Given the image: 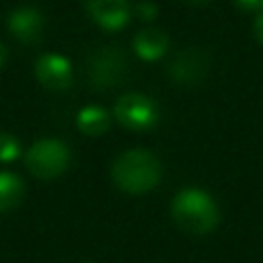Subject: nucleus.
<instances>
[{"label":"nucleus","mask_w":263,"mask_h":263,"mask_svg":"<svg viewBox=\"0 0 263 263\" xmlns=\"http://www.w3.org/2000/svg\"><path fill=\"white\" fill-rule=\"evenodd\" d=\"M162 177L160 160L142 148L121 152L111 164V181L125 193L140 195L152 191Z\"/></svg>","instance_id":"nucleus-1"},{"label":"nucleus","mask_w":263,"mask_h":263,"mask_svg":"<svg viewBox=\"0 0 263 263\" xmlns=\"http://www.w3.org/2000/svg\"><path fill=\"white\" fill-rule=\"evenodd\" d=\"M175 224L189 234H208L220 222V210L210 193L197 187L181 189L171 201Z\"/></svg>","instance_id":"nucleus-2"},{"label":"nucleus","mask_w":263,"mask_h":263,"mask_svg":"<svg viewBox=\"0 0 263 263\" xmlns=\"http://www.w3.org/2000/svg\"><path fill=\"white\" fill-rule=\"evenodd\" d=\"M86 72L95 90H109L119 86L127 76V55L119 45L97 47L88 55Z\"/></svg>","instance_id":"nucleus-3"},{"label":"nucleus","mask_w":263,"mask_h":263,"mask_svg":"<svg viewBox=\"0 0 263 263\" xmlns=\"http://www.w3.org/2000/svg\"><path fill=\"white\" fill-rule=\"evenodd\" d=\"M25 164L39 179H55L70 164V148L55 138L37 140L27 150Z\"/></svg>","instance_id":"nucleus-4"},{"label":"nucleus","mask_w":263,"mask_h":263,"mask_svg":"<svg viewBox=\"0 0 263 263\" xmlns=\"http://www.w3.org/2000/svg\"><path fill=\"white\" fill-rule=\"evenodd\" d=\"M113 115L123 127L132 132H146L156 125L160 111L152 97L142 92H125L115 101Z\"/></svg>","instance_id":"nucleus-5"},{"label":"nucleus","mask_w":263,"mask_h":263,"mask_svg":"<svg viewBox=\"0 0 263 263\" xmlns=\"http://www.w3.org/2000/svg\"><path fill=\"white\" fill-rule=\"evenodd\" d=\"M210 70V53L201 47H185L168 62V76L181 86L199 84Z\"/></svg>","instance_id":"nucleus-6"},{"label":"nucleus","mask_w":263,"mask_h":263,"mask_svg":"<svg viewBox=\"0 0 263 263\" xmlns=\"http://www.w3.org/2000/svg\"><path fill=\"white\" fill-rule=\"evenodd\" d=\"M35 76L43 86L64 90L72 84V64L60 53H43L35 62Z\"/></svg>","instance_id":"nucleus-7"},{"label":"nucleus","mask_w":263,"mask_h":263,"mask_svg":"<svg viewBox=\"0 0 263 263\" xmlns=\"http://www.w3.org/2000/svg\"><path fill=\"white\" fill-rule=\"evenodd\" d=\"M88 16L107 31L123 29L129 21V2L127 0H84Z\"/></svg>","instance_id":"nucleus-8"},{"label":"nucleus","mask_w":263,"mask_h":263,"mask_svg":"<svg viewBox=\"0 0 263 263\" xmlns=\"http://www.w3.org/2000/svg\"><path fill=\"white\" fill-rule=\"evenodd\" d=\"M6 25L16 39L31 43L37 41L43 31V16L35 6H18L8 14Z\"/></svg>","instance_id":"nucleus-9"},{"label":"nucleus","mask_w":263,"mask_h":263,"mask_svg":"<svg viewBox=\"0 0 263 263\" xmlns=\"http://www.w3.org/2000/svg\"><path fill=\"white\" fill-rule=\"evenodd\" d=\"M132 47L142 60L154 62V60H160L164 55V51L168 49V37L162 29L148 27V29H142L136 33Z\"/></svg>","instance_id":"nucleus-10"},{"label":"nucleus","mask_w":263,"mask_h":263,"mask_svg":"<svg viewBox=\"0 0 263 263\" xmlns=\"http://www.w3.org/2000/svg\"><path fill=\"white\" fill-rule=\"evenodd\" d=\"M76 125L86 136H101L111 125V115L99 105H86L76 115Z\"/></svg>","instance_id":"nucleus-11"},{"label":"nucleus","mask_w":263,"mask_h":263,"mask_svg":"<svg viewBox=\"0 0 263 263\" xmlns=\"http://www.w3.org/2000/svg\"><path fill=\"white\" fill-rule=\"evenodd\" d=\"M25 197V183L10 171H0V214L14 210Z\"/></svg>","instance_id":"nucleus-12"},{"label":"nucleus","mask_w":263,"mask_h":263,"mask_svg":"<svg viewBox=\"0 0 263 263\" xmlns=\"http://www.w3.org/2000/svg\"><path fill=\"white\" fill-rule=\"evenodd\" d=\"M18 154H21L18 140L8 132H0V162H12L18 158Z\"/></svg>","instance_id":"nucleus-13"},{"label":"nucleus","mask_w":263,"mask_h":263,"mask_svg":"<svg viewBox=\"0 0 263 263\" xmlns=\"http://www.w3.org/2000/svg\"><path fill=\"white\" fill-rule=\"evenodd\" d=\"M134 10L142 21H152L158 14V4L154 0H138Z\"/></svg>","instance_id":"nucleus-14"},{"label":"nucleus","mask_w":263,"mask_h":263,"mask_svg":"<svg viewBox=\"0 0 263 263\" xmlns=\"http://www.w3.org/2000/svg\"><path fill=\"white\" fill-rule=\"evenodd\" d=\"M253 33H255L257 41L263 43V12L257 14V18H255V23H253Z\"/></svg>","instance_id":"nucleus-15"},{"label":"nucleus","mask_w":263,"mask_h":263,"mask_svg":"<svg viewBox=\"0 0 263 263\" xmlns=\"http://www.w3.org/2000/svg\"><path fill=\"white\" fill-rule=\"evenodd\" d=\"M236 4L247 8V10H261L263 8V0H236Z\"/></svg>","instance_id":"nucleus-16"},{"label":"nucleus","mask_w":263,"mask_h":263,"mask_svg":"<svg viewBox=\"0 0 263 263\" xmlns=\"http://www.w3.org/2000/svg\"><path fill=\"white\" fill-rule=\"evenodd\" d=\"M4 62H6V47L0 43V68L4 66Z\"/></svg>","instance_id":"nucleus-17"},{"label":"nucleus","mask_w":263,"mask_h":263,"mask_svg":"<svg viewBox=\"0 0 263 263\" xmlns=\"http://www.w3.org/2000/svg\"><path fill=\"white\" fill-rule=\"evenodd\" d=\"M189 2H205V0H189Z\"/></svg>","instance_id":"nucleus-18"}]
</instances>
